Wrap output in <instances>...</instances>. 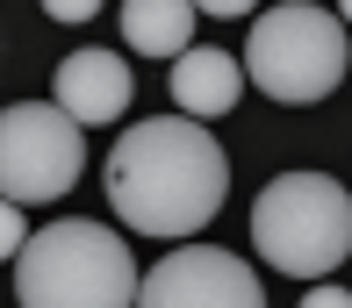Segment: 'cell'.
I'll return each mask as SVG.
<instances>
[{
    "label": "cell",
    "mask_w": 352,
    "mask_h": 308,
    "mask_svg": "<svg viewBox=\"0 0 352 308\" xmlns=\"http://www.w3.org/2000/svg\"><path fill=\"white\" fill-rule=\"evenodd\" d=\"M144 265L108 222H51L14 251V301L22 308H137Z\"/></svg>",
    "instance_id": "7a4b0ae2"
},
{
    "label": "cell",
    "mask_w": 352,
    "mask_h": 308,
    "mask_svg": "<svg viewBox=\"0 0 352 308\" xmlns=\"http://www.w3.org/2000/svg\"><path fill=\"white\" fill-rule=\"evenodd\" d=\"M345 22L316 0H287V8H266L252 22V43H245V79L280 108H316L331 86L345 79Z\"/></svg>",
    "instance_id": "277c9868"
},
{
    "label": "cell",
    "mask_w": 352,
    "mask_h": 308,
    "mask_svg": "<svg viewBox=\"0 0 352 308\" xmlns=\"http://www.w3.org/2000/svg\"><path fill=\"white\" fill-rule=\"evenodd\" d=\"M137 308H266V287L237 251L173 244L137 280Z\"/></svg>",
    "instance_id": "8992f818"
},
{
    "label": "cell",
    "mask_w": 352,
    "mask_h": 308,
    "mask_svg": "<svg viewBox=\"0 0 352 308\" xmlns=\"http://www.w3.org/2000/svg\"><path fill=\"white\" fill-rule=\"evenodd\" d=\"M173 101H180V115L195 122H216L237 108V93H245V64H237L230 51H216V43H187L180 58H173Z\"/></svg>",
    "instance_id": "ba28073f"
},
{
    "label": "cell",
    "mask_w": 352,
    "mask_h": 308,
    "mask_svg": "<svg viewBox=\"0 0 352 308\" xmlns=\"http://www.w3.org/2000/svg\"><path fill=\"white\" fill-rule=\"evenodd\" d=\"M87 172V137L58 101H14L0 108V201L36 208L65 201Z\"/></svg>",
    "instance_id": "5b68a950"
},
{
    "label": "cell",
    "mask_w": 352,
    "mask_h": 308,
    "mask_svg": "<svg viewBox=\"0 0 352 308\" xmlns=\"http://www.w3.org/2000/svg\"><path fill=\"white\" fill-rule=\"evenodd\" d=\"M51 101L65 108L79 129H101V122H122V108L137 101V79H130V64H122V51L87 43V51H72L51 72Z\"/></svg>",
    "instance_id": "52a82bcc"
},
{
    "label": "cell",
    "mask_w": 352,
    "mask_h": 308,
    "mask_svg": "<svg viewBox=\"0 0 352 308\" xmlns=\"http://www.w3.org/2000/svg\"><path fill=\"white\" fill-rule=\"evenodd\" d=\"M259 0H195V14H223V22H237V14H252Z\"/></svg>",
    "instance_id": "4fadbf2b"
},
{
    "label": "cell",
    "mask_w": 352,
    "mask_h": 308,
    "mask_svg": "<svg viewBox=\"0 0 352 308\" xmlns=\"http://www.w3.org/2000/svg\"><path fill=\"white\" fill-rule=\"evenodd\" d=\"M302 308H352V287H338V280H309Z\"/></svg>",
    "instance_id": "8fae6325"
},
{
    "label": "cell",
    "mask_w": 352,
    "mask_h": 308,
    "mask_svg": "<svg viewBox=\"0 0 352 308\" xmlns=\"http://www.w3.org/2000/svg\"><path fill=\"white\" fill-rule=\"evenodd\" d=\"M101 187H108V208L122 215V230L158 237V244H187L216 222L223 193H230V158L209 137V122L151 115L122 129Z\"/></svg>",
    "instance_id": "6da1fadb"
},
{
    "label": "cell",
    "mask_w": 352,
    "mask_h": 308,
    "mask_svg": "<svg viewBox=\"0 0 352 308\" xmlns=\"http://www.w3.org/2000/svg\"><path fill=\"white\" fill-rule=\"evenodd\" d=\"M22 244H29V222H22V208H14V201H0V258H14Z\"/></svg>",
    "instance_id": "30bf717a"
},
{
    "label": "cell",
    "mask_w": 352,
    "mask_h": 308,
    "mask_svg": "<svg viewBox=\"0 0 352 308\" xmlns=\"http://www.w3.org/2000/svg\"><path fill=\"white\" fill-rule=\"evenodd\" d=\"M252 251L287 280H324L352 258V193L331 172H280L252 201Z\"/></svg>",
    "instance_id": "3957f363"
},
{
    "label": "cell",
    "mask_w": 352,
    "mask_h": 308,
    "mask_svg": "<svg viewBox=\"0 0 352 308\" xmlns=\"http://www.w3.org/2000/svg\"><path fill=\"white\" fill-rule=\"evenodd\" d=\"M338 22H345V29H352V0H338Z\"/></svg>",
    "instance_id": "5bb4252c"
},
{
    "label": "cell",
    "mask_w": 352,
    "mask_h": 308,
    "mask_svg": "<svg viewBox=\"0 0 352 308\" xmlns=\"http://www.w3.org/2000/svg\"><path fill=\"white\" fill-rule=\"evenodd\" d=\"M43 14H51V22H94L101 0H43Z\"/></svg>",
    "instance_id": "7c38bea8"
},
{
    "label": "cell",
    "mask_w": 352,
    "mask_h": 308,
    "mask_svg": "<svg viewBox=\"0 0 352 308\" xmlns=\"http://www.w3.org/2000/svg\"><path fill=\"white\" fill-rule=\"evenodd\" d=\"M122 43L144 58H180L195 43V0H122Z\"/></svg>",
    "instance_id": "9c48e42d"
}]
</instances>
